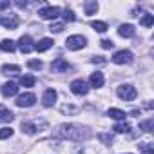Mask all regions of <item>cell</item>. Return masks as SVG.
<instances>
[{"label": "cell", "instance_id": "cell-34", "mask_svg": "<svg viewBox=\"0 0 154 154\" xmlns=\"http://www.w3.org/2000/svg\"><path fill=\"white\" fill-rule=\"evenodd\" d=\"M100 45H102L103 49H112V47H114V42H112V40H102Z\"/></svg>", "mask_w": 154, "mask_h": 154}, {"label": "cell", "instance_id": "cell-29", "mask_svg": "<svg viewBox=\"0 0 154 154\" xmlns=\"http://www.w3.org/2000/svg\"><path fill=\"white\" fill-rule=\"evenodd\" d=\"M13 136V129L11 127H4V129H0V140H8Z\"/></svg>", "mask_w": 154, "mask_h": 154}, {"label": "cell", "instance_id": "cell-11", "mask_svg": "<svg viewBox=\"0 0 154 154\" xmlns=\"http://www.w3.org/2000/svg\"><path fill=\"white\" fill-rule=\"evenodd\" d=\"M56 91L54 89H47L45 93H44V96H42V103H44V107H51V105H54V102H56Z\"/></svg>", "mask_w": 154, "mask_h": 154}, {"label": "cell", "instance_id": "cell-17", "mask_svg": "<svg viewBox=\"0 0 154 154\" xmlns=\"http://www.w3.org/2000/svg\"><path fill=\"white\" fill-rule=\"evenodd\" d=\"M84 9H85V15H94L98 11V2L96 0H89V2L84 4Z\"/></svg>", "mask_w": 154, "mask_h": 154}, {"label": "cell", "instance_id": "cell-9", "mask_svg": "<svg viewBox=\"0 0 154 154\" xmlns=\"http://www.w3.org/2000/svg\"><path fill=\"white\" fill-rule=\"evenodd\" d=\"M71 69V63L63 58H56L53 63H51V71L53 72H67Z\"/></svg>", "mask_w": 154, "mask_h": 154}, {"label": "cell", "instance_id": "cell-19", "mask_svg": "<svg viewBox=\"0 0 154 154\" xmlns=\"http://www.w3.org/2000/svg\"><path fill=\"white\" fill-rule=\"evenodd\" d=\"M15 114L11 111H8L6 107H0V122H13Z\"/></svg>", "mask_w": 154, "mask_h": 154}, {"label": "cell", "instance_id": "cell-30", "mask_svg": "<svg viewBox=\"0 0 154 154\" xmlns=\"http://www.w3.org/2000/svg\"><path fill=\"white\" fill-rule=\"evenodd\" d=\"M27 67H29V69H35V71H40V69L44 67V63H42L40 60H29V62H27Z\"/></svg>", "mask_w": 154, "mask_h": 154}, {"label": "cell", "instance_id": "cell-26", "mask_svg": "<svg viewBox=\"0 0 154 154\" xmlns=\"http://www.w3.org/2000/svg\"><path fill=\"white\" fill-rule=\"evenodd\" d=\"M140 24L145 26V27H152V24H154V17L147 13V15H143V17L140 18Z\"/></svg>", "mask_w": 154, "mask_h": 154}, {"label": "cell", "instance_id": "cell-3", "mask_svg": "<svg viewBox=\"0 0 154 154\" xmlns=\"http://www.w3.org/2000/svg\"><path fill=\"white\" fill-rule=\"evenodd\" d=\"M116 94H118L122 100H125V102H132V100L138 96L136 89H134L132 85H129V84H125V85H120V87H118V91H116Z\"/></svg>", "mask_w": 154, "mask_h": 154}, {"label": "cell", "instance_id": "cell-18", "mask_svg": "<svg viewBox=\"0 0 154 154\" xmlns=\"http://www.w3.org/2000/svg\"><path fill=\"white\" fill-rule=\"evenodd\" d=\"M0 49L6 51V53H15L17 51V44L13 40H2V44H0Z\"/></svg>", "mask_w": 154, "mask_h": 154}, {"label": "cell", "instance_id": "cell-25", "mask_svg": "<svg viewBox=\"0 0 154 154\" xmlns=\"http://www.w3.org/2000/svg\"><path fill=\"white\" fill-rule=\"evenodd\" d=\"M129 131H131V125L125 123V122H120V123L114 125V132H118V134H123V132H129Z\"/></svg>", "mask_w": 154, "mask_h": 154}, {"label": "cell", "instance_id": "cell-4", "mask_svg": "<svg viewBox=\"0 0 154 154\" xmlns=\"http://www.w3.org/2000/svg\"><path fill=\"white\" fill-rule=\"evenodd\" d=\"M71 93L76 96H85L89 93V85L84 80H72L71 82Z\"/></svg>", "mask_w": 154, "mask_h": 154}, {"label": "cell", "instance_id": "cell-28", "mask_svg": "<svg viewBox=\"0 0 154 154\" xmlns=\"http://www.w3.org/2000/svg\"><path fill=\"white\" fill-rule=\"evenodd\" d=\"M98 140H100L102 143H105V145H111V143L114 141L112 134H105V132H100V134H98Z\"/></svg>", "mask_w": 154, "mask_h": 154}, {"label": "cell", "instance_id": "cell-8", "mask_svg": "<svg viewBox=\"0 0 154 154\" xmlns=\"http://www.w3.org/2000/svg\"><path fill=\"white\" fill-rule=\"evenodd\" d=\"M18 49H20L24 54H27V53H31V51L35 49V45H33V40H31V36H29V35H24V36H20V40H18Z\"/></svg>", "mask_w": 154, "mask_h": 154}, {"label": "cell", "instance_id": "cell-1", "mask_svg": "<svg viewBox=\"0 0 154 154\" xmlns=\"http://www.w3.org/2000/svg\"><path fill=\"white\" fill-rule=\"evenodd\" d=\"M54 138H62V140H74V141H84L91 138V131L87 127L76 125V123H62L54 129L53 132Z\"/></svg>", "mask_w": 154, "mask_h": 154}, {"label": "cell", "instance_id": "cell-14", "mask_svg": "<svg viewBox=\"0 0 154 154\" xmlns=\"http://www.w3.org/2000/svg\"><path fill=\"white\" fill-rule=\"evenodd\" d=\"M134 33H136V29H134V26H131V24H123V26H120V29H118V35L123 36V38H132Z\"/></svg>", "mask_w": 154, "mask_h": 154}, {"label": "cell", "instance_id": "cell-27", "mask_svg": "<svg viewBox=\"0 0 154 154\" xmlns=\"http://www.w3.org/2000/svg\"><path fill=\"white\" fill-rule=\"evenodd\" d=\"M2 72L4 74H17V72H20V67L18 65H4Z\"/></svg>", "mask_w": 154, "mask_h": 154}, {"label": "cell", "instance_id": "cell-33", "mask_svg": "<svg viewBox=\"0 0 154 154\" xmlns=\"http://www.w3.org/2000/svg\"><path fill=\"white\" fill-rule=\"evenodd\" d=\"M62 112L72 114V112H78V109H76V107H72V105H63V107H62Z\"/></svg>", "mask_w": 154, "mask_h": 154}, {"label": "cell", "instance_id": "cell-35", "mask_svg": "<svg viewBox=\"0 0 154 154\" xmlns=\"http://www.w3.org/2000/svg\"><path fill=\"white\" fill-rule=\"evenodd\" d=\"M9 6H11L9 0H0V9H8Z\"/></svg>", "mask_w": 154, "mask_h": 154}, {"label": "cell", "instance_id": "cell-12", "mask_svg": "<svg viewBox=\"0 0 154 154\" xmlns=\"http://www.w3.org/2000/svg\"><path fill=\"white\" fill-rule=\"evenodd\" d=\"M40 125L45 127V122H42ZM40 125H38V122H22V131H24L26 134H35V132L40 129Z\"/></svg>", "mask_w": 154, "mask_h": 154}, {"label": "cell", "instance_id": "cell-7", "mask_svg": "<svg viewBox=\"0 0 154 154\" xmlns=\"http://www.w3.org/2000/svg\"><path fill=\"white\" fill-rule=\"evenodd\" d=\"M38 15H40V18H44V20H54V18L60 15V8H53V6L42 8V9L38 11Z\"/></svg>", "mask_w": 154, "mask_h": 154}, {"label": "cell", "instance_id": "cell-5", "mask_svg": "<svg viewBox=\"0 0 154 154\" xmlns=\"http://www.w3.org/2000/svg\"><path fill=\"white\" fill-rule=\"evenodd\" d=\"M114 63H118V65H122V63H131L132 62V53L131 51H118V53H114V56L111 58Z\"/></svg>", "mask_w": 154, "mask_h": 154}, {"label": "cell", "instance_id": "cell-20", "mask_svg": "<svg viewBox=\"0 0 154 154\" xmlns=\"http://www.w3.org/2000/svg\"><path fill=\"white\" fill-rule=\"evenodd\" d=\"M35 84H36V80H35V76H31V74H26V76L20 78V85L22 87H35Z\"/></svg>", "mask_w": 154, "mask_h": 154}, {"label": "cell", "instance_id": "cell-6", "mask_svg": "<svg viewBox=\"0 0 154 154\" xmlns=\"http://www.w3.org/2000/svg\"><path fill=\"white\" fill-rule=\"evenodd\" d=\"M35 102H36V96L33 93H24V94H20L17 98V105L18 107H33Z\"/></svg>", "mask_w": 154, "mask_h": 154}, {"label": "cell", "instance_id": "cell-24", "mask_svg": "<svg viewBox=\"0 0 154 154\" xmlns=\"http://www.w3.org/2000/svg\"><path fill=\"white\" fill-rule=\"evenodd\" d=\"M140 129L145 131V132H152V131H154V120L149 118L147 122H141V123H140Z\"/></svg>", "mask_w": 154, "mask_h": 154}, {"label": "cell", "instance_id": "cell-15", "mask_svg": "<svg viewBox=\"0 0 154 154\" xmlns=\"http://www.w3.org/2000/svg\"><path fill=\"white\" fill-rule=\"evenodd\" d=\"M53 40L51 38H42L40 42H36V45H35V51H38V53H45L47 49H51L53 47Z\"/></svg>", "mask_w": 154, "mask_h": 154}, {"label": "cell", "instance_id": "cell-13", "mask_svg": "<svg viewBox=\"0 0 154 154\" xmlns=\"http://www.w3.org/2000/svg\"><path fill=\"white\" fill-rule=\"evenodd\" d=\"M17 93H18V85H17L15 82H6V84L2 85V94H4L6 98L15 96Z\"/></svg>", "mask_w": 154, "mask_h": 154}, {"label": "cell", "instance_id": "cell-32", "mask_svg": "<svg viewBox=\"0 0 154 154\" xmlns=\"http://www.w3.org/2000/svg\"><path fill=\"white\" fill-rule=\"evenodd\" d=\"M49 31H51V33H62V31H63V24H51Z\"/></svg>", "mask_w": 154, "mask_h": 154}, {"label": "cell", "instance_id": "cell-22", "mask_svg": "<svg viewBox=\"0 0 154 154\" xmlns=\"http://www.w3.org/2000/svg\"><path fill=\"white\" fill-rule=\"evenodd\" d=\"M107 114H109L111 118H114V120H120V122H123V120H125V116H127V114H125L123 111H120V109H109V111H107Z\"/></svg>", "mask_w": 154, "mask_h": 154}, {"label": "cell", "instance_id": "cell-31", "mask_svg": "<svg viewBox=\"0 0 154 154\" xmlns=\"http://www.w3.org/2000/svg\"><path fill=\"white\" fill-rule=\"evenodd\" d=\"M63 20H65V22H74V20H76V15H74V11H71V9H65V11H63Z\"/></svg>", "mask_w": 154, "mask_h": 154}, {"label": "cell", "instance_id": "cell-2", "mask_svg": "<svg viewBox=\"0 0 154 154\" xmlns=\"http://www.w3.org/2000/svg\"><path fill=\"white\" fill-rule=\"evenodd\" d=\"M85 44H87V38L82 36V35H72V36H69L67 42H65L67 49H71V51H78V49L85 47Z\"/></svg>", "mask_w": 154, "mask_h": 154}, {"label": "cell", "instance_id": "cell-23", "mask_svg": "<svg viewBox=\"0 0 154 154\" xmlns=\"http://www.w3.org/2000/svg\"><path fill=\"white\" fill-rule=\"evenodd\" d=\"M138 149H140V152H143V154H154V145H152V143H149V141L140 143V145H138Z\"/></svg>", "mask_w": 154, "mask_h": 154}, {"label": "cell", "instance_id": "cell-36", "mask_svg": "<svg viewBox=\"0 0 154 154\" xmlns=\"http://www.w3.org/2000/svg\"><path fill=\"white\" fill-rule=\"evenodd\" d=\"M93 63H105V58L103 56H94L93 58Z\"/></svg>", "mask_w": 154, "mask_h": 154}, {"label": "cell", "instance_id": "cell-10", "mask_svg": "<svg viewBox=\"0 0 154 154\" xmlns=\"http://www.w3.org/2000/svg\"><path fill=\"white\" fill-rule=\"evenodd\" d=\"M0 24H2L6 29H11V31H15L17 27H18V17L17 15H9V17H4V18H0Z\"/></svg>", "mask_w": 154, "mask_h": 154}, {"label": "cell", "instance_id": "cell-16", "mask_svg": "<svg viewBox=\"0 0 154 154\" xmlns=\"http://www.w3.org/2000/svg\"><path fill=\"white\" fill-rule=\"evenodd\" d=\"M102 85H103V74L98 72V71L93 72V74H91V87H96V89H98V87H102Z\"/></svg>", "mask_w": 154, "mask_h": 154}, {"label": "cell", "instance_id": "cell-21", "mask_svg": "<svg viewBox=\"0 0 154 154\" xmlns=\"http://www.w3.org/2000/svg\"><path fill=\"white\" fill-rule=\"evenodd\" d=\"M91 27H93L94 31H98V33H105V31L109 29V26H107L105 22H100V20H93V22H91Z\"/></svg>", "mask_w": 154, "mask_h": 154}]
</instances>
